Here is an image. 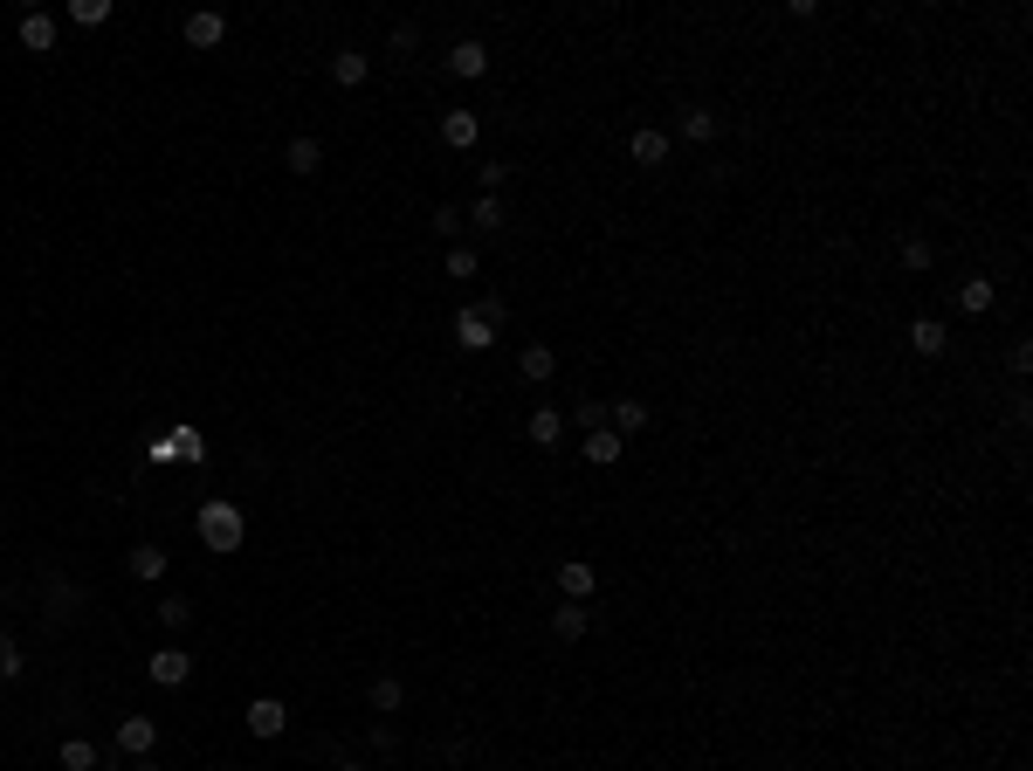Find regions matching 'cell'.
<instances>
[{"instance_id": "6da1fadb", "label": "cell", "mask_w": 1033, "mask_h": 771, "mask_svg": "<svg viewBox=\"0 0 1033 771\" xmlns=\"http://www.w3.org/2000/svg\"><path fill=\"white\" fill-rule=\"evenodd\" d=\"M200 537H207V551H242V537H248V517L235 510V503H221V496H207L200 503Z\"/></svg>"}, {"instance_id": "7a4b0ae2", "label": "cell", "mask_w": 1033, "mask_h": 771, "mask_svg": "<svg viewBox=\"0 0 1033 771\" xmlns=\"http://www.w3.org/2000/svg\"><path fill=\"white\" fill-rule=\"evenodd\" d=\"M145 675H152L159 689H180L186 675H193V654H186V648H159L152 661H145Z\"/></svg>"}, {"instance_id": "3957f363", "label": "cell", "mask_w": 1033, "mask_h": 771, "mask_svg": "<svg viewBox=\"0 0 1033 771\" xmlns=\"http://www.w3.org/2000/svg\"><path fill=\"white\" fill-rule=\"evenodd\" d=\"M558 593H565V599H579V606H586V599L600 593V572H593L586 558H565V565H558Z\"/></svg>"}, {"instance_id": "277c9868", "label": "cell", "mask_w": 1033, "mask_h": 771, "mask_svg": "<svg viewBox=\"0 0 1033 771\" xmlns=\"http://www.w3.org/2000/svg\"><path fill=\"white\" fill-rule=\"evenodd\" d=\"M455 345H462V352H489V345H496V324H489L476 303H469V310L455 317Z\"/></svg>"}, {"instance_id": "5b68a950", "label": "cell", "mask_w": 1033, "mask_h": 771, "mask_svg": "<svg viewBox=\"0 0 1033 771\" xmlns=\"http://www.w3.org/2000/svg\"><path fill=\"white\" fill-rule=\"evenodd\" d=\"M221 35H228V14H214V7L186 14V49H221Z\"/></svg>"}, {"instance_id": "8992f818", "label": "cell", "mask_w": 1033, "mask_h": 771, "mask_svg": "<svg viewBox=\"0 0 1033 771\" xmlns=\"http://www.w3.org/2000/svg\"><path fill=\"white\" fill-rule=\"evenodd\" d=\"M283 723H290V710L276 696H255L248 703V737H283Z\"/></svg>"}, {"instance_id": "52a82bcc", "label": "cell", "mask_w": 1033, "mask_h": 771, "mask_svg": "<svg viewBox=\"0 0 1033 771\" xmlns=\"http://www.w3.org/2000/svg\"><path fill=\"white\" fill-rule=\"evenodd\" d=\"M21 49H28V56H49V49H56V14H42V7L21 14Z\"/></svg>"}, {"instance_id": "ba28073f", "label": "cell", "mask_w": 1033, "mask_h": 771, "mask_svg": "<svg viewBox=\"0 0 1033 771\" xmlns=\"http://www.w3.org/2000/svg\"><path fill=\"white\" fill-rule=\"evenodd\" d=\"M365 76H372V56H365V49H338V56H331V83H338V90H359Z\"/></svg>"}, {"instance_id": "9c48e42d", "label": "cell", "mask_w": 1033, "mask_h": 771, "mask_svg": "<svg viewBox=\"0 0 1033 771\" xmlns=\"http://www.w3.org/2000/svg\"><path fill=\"white\" fill-rule=\"evenodd\" d=\"M152 744H159V723H152V716H124V723H118V751L145 758Z\"/></svg>"}, {"instance_id": "30bf717a", "label": "cell", "mask_w": 1033, "mask_h": 771, "mask_svg": "<svg viewBox=\"0 0 1033 771\" xmlns=\"http://www.w3.org/2000/svg\"><path fill=\"white\" fill-rule=\"evenodd\" d=\"M483 138V124H476V111H441V145H455V152H469Z\"/></svg>"}, {"instance_id": "8fae6325", "label": "cell", "mask_w": 1033, "mask_h": 771, "mask_svg": "<svg viewBox=\"0 0 1033 771\" xmlns=\"http://www.w3.org/2000/svg\"><path fill=\"white\" fill-rule=\"evenodd\" d=\"M620 448H627V441H620V434H613V427H593V434H586V441H579V455H586V462H593V469H613V462H620Z\"/></svg>"}, {"instance_id": "7c38bea8", "label": "cell", "mask_w": 1033, "mask_h": 771, "mask_svg": "<svg viewBox=\"0 0 1033 771\" xmlns=\"http://www.w3.org/2000/svg\"><path fill=\"white\" fill-rule=\"evenodd\" d=\"M448 76H469V83L489 76V49L483 42H455V49H448Z\"/></svg>"}, {"instance_id": "4fadbf2b", "label": "cell", "mask_w": 1033, "mask_h": 771, "mask_svg": "<svg viewBox=\"0 0 1033 771\" xmlns=\"http://www.w3.org/2000/svg\"><path fill=\"white\" fill-rule=\"evenodd\" d=\"M283 166H290L297 179H310L317 166H324V145H317V138H290V145H283Z\"/></svg>"}, {"instance_id": "5bb4252c", "label": "cell", "mask_w": 1033, "mask_h": 771, "mask_svg": "<svg viewBox=\"0 0 1033 771\" xmlns=\"http://www.w3.org/2000/svg\"><path fill=\"white\" fill-rule=\"evenodd\" d=\"M992 297H999V290H992V276H965V283H958V310H965V317H985V310H992Z\"/></svg>"}, {"instance_id": "9a60e30c", "label": "cell", "mask_w": 1033, "mask_h": 771, "mask_svg": "<svg viewBox=\"0 0 1033 771\" xmlns=\"http://www.w3.org/2000/svg\"><path fill=\"white\" fill-rule=\"evenodd\" d=\"M131 579L159 586V579H166V551H159V544H131Z\"/></svg>"}, {"instance_id": "2e32d148", "label": "cell", "mask_w": 1033, "mask_h": 771, "mask_svg": "<svg viewBox=\"0 0 1033 771\" xmlns=\"http://www.w3.org/2000/svg\"><path fill=\"white\" fill-rule=\"evenodd\" d=\"M372 710L400 716V710H407V682H400V675H379V682H372Z\"/></svg>"}, {"instance_id": "e0dca14e", "label": "cell", "mask_w": 1033, "mask_h": 771, "mask_svg": "<svg viewBox=\"0 0 1033 771\" xmlns=\"http://www.w3.org/2000/svg\"><path fill=\"white\" fill-rule=\"evenodd\" d=\"M682 138H689V145H710V138H717V111H703V104H682Z\"/></svg>"}, {"instance_id": "ac0fdd59", "label": "cell", "mask_w": 1033, "mask_h": 771, "mask_svg": "<svg viewBox=\"0 0 1033 771\" xmlns=\"http://www.w3.org/2000/svg\"><path fill=\"white\" fill-rule=\"evenodd\" d=\"M551 634H558V641H579V634H586V606H579V599L551 606Z\"/></svg>"}, {"instance_id": "d6986e66", "label": "cell", "mask_w": 1033, "mask_h": 771, "mask_svg": "<svg viewBox=\"0 0 1033 771\" xmlns=\"http://www.w3.org/2000/svg\"><path fill=\"white\" fill-rule=\"evenodd\" d=\"M910 352H923V358L944 352V324H937V317H916L910 324Z\"/></svg>"}, {"instance_id": "ffe728a7", "label": "cell", "mask_w": 1033, "mask_h": 771, "mask_svg": "<svg viewBox=\"0 0 1033 771\" xmlns=\"http://www.w3.org/2000/svg\"><path fill=\"white\" fill-rule=\"evenodd\" d=\"M634 166H669V138L662 131H634Z\"/></svg>"}, {"instance_id": "44dd1931", "label": "cell", "mask_w": 1033, "mask_h": 771, "mask_svg": "<svg viewBox=\"0 0 1033 771\" xmlns=\"http://www.w3.org/2000/svg\"><path fill=\"white\" fill-rule=\"evenodd\" d=\"M517 372H524V379H551V372H558V352H551V345H524Z\"/></svg>"}, {"instance_id": "7402d4cb", "label": "cell", "mask_w": 1033, "mask_h": 771, "mask_svg": "<svg viewBox=\"0 0 1033 771\" xmlns=\"http://www.w3.org/2000/svg\"><path fill=\"white\" fill-rule=\"evenodd\" d=\"M531 441H538V448H558V441H565V414L538 407V414H531Z\"/></svg>"}, {"instance_id": "603a6c76", "label": "cell", "mask_w": 1033, "mask_h": 771, "mask_svg": "<svg viewBox=\"0 0 1033 771\" xmlns=\"http://www.w3.org/2000/svg\"><path fill=\"white\" fill-rule=\"evenodd\" d=\"M469 228H483V235H496L503 228V207H496V193H483V200H469V214H462Z\"/></svg>"}, {"instance_id": "cb8c5ba5", "label": "cell", "mask_w": 1033, "mask_h": 771, "mask_svg": "<svg viewBox=\"0 0 1033 771\" xmlns=\"http://www.w3.org/2000/svg\"><path fill=\"white\" fill-rule=\"evenodd\" d=\"M56 765H62V771H97V744H83V737H69V744H62V751H56Z\"/></svg>"}, {"instance_id": "d4e9b609", "label": "cell", "mask_w": 1033, "mask_h": 771, "mask_svg": "<svg viewBox=\"0 0 1033 771\" xmlns=\"http://www.w3.org/2000/svg\"><path fill=\"white\" fill-rule=\"evenodd\" d=\"M648 427V400H620L613 407V434H641Z\"/></svg>"}, {"instance_id": "484cf974", "label": "cell", "mask_w": 1033, "mask_h": 771, "mask_svg": "<svg viewBox=\"0 0 1033 771\" xmlns=\"http://www.w3.org/2000/svg\"><path fill=\"white\" fill-rule=\"evenodd\" d=\"M930 262H937V248H930L923 235H910V241H903V269H910V276H923Z\"/></svg>"}, {"instance_id": "4316f807", "label": "cell", "mask_w": 1033, "mask_h": 771, "mask_svg": "<svg viewBox=\"0 0 1033 771\" xmlns=\"http://www.w3.org/2000/svg\"><path fill=\"white\" fill-rule=\"evenodd\" d=\"M186 620H193V606H186V599H159V627H166V634H180Z\"/></svg>"}, {"instance_id": "83f0119b", "label": "cell", "mask_w": 1033, "mask_h": 771, "mask_svg": "<svg viewBox=\"0 0 1033 771\" xmlns=\"http://www.w3.org/2000/svg\"><path fill=\"white\" fill-rule=\"evenodd\" d=\"M69 14H76V21H83V28H104V21H111V0H76V7H69Z\"/></svg>"}, {"instance_id": "f1b7e54d", "label": "cell", "mask_w": 1033, "mask_h": 771, "mask_svg": "<svg viewBox=\"0 0 1033 771\" xmlns=\"http://www.w3.org/2000/svg\"><path fill=\"white\" fill-rule=\"evenodd\" d=\"M462 228H469V221H462V207H448V200H441V214H434V235H441V241H455Z\"/></svg>"}, {"instance_id": "f546056e", "label": "cell", "mask_w": 1033, "mask_h": 771, "mask_svg": "<svg viewBox=\"0 0 1033 771\" xmlns=\"http://www.w3.org/2000/svg\"><path fill=\"white\" fill-rule=\"evenodd\" d=\"M572 420L593 434V427H607V407H600V400H579V407H572Z\"/></svg>"}, {"instance_id": "4dcf8cb0", "label": "cell", "mask_w": 1033, "mask_h": 771, "mask_svg": "<svg viewBox=\"0 0 1033 771\" xmlns=\"http://www.w3.org/2000/svg\"><path fill=\"white\" fill-rule=\"evenodd\" d=\"M448 276H476V248H448Z\"/></svg>"}, {"instance_id": "1f68e13d", "label": "cell", "mask_w": 1033, "mask_h": 771, "mask_svg": "<svg viewBox=\"0 0 1033 771\" xmlns=\"http://www.w3.org/2000/svg\"><path fill=\"white\" fill-rule=\"evenodd\" d=\"M414 42H421V28H414V21H400V28H393V56H407Z\"/></svg>"}, {"instance_id": "d6a6232c", "label": "cell", "mask_w": 1033, "mask_h": 771, "mask_svg": "<svg viewBox=\"0 0 1033 771\" xmlns=\"http://www.w3.org/2000/svg\"><path fill=\"white\" fill-rule=\"evenodd\" d=\"M0 675H7V682L21 675V654H14V641H0Z\"/></svg>"}, {"instance_id": "836d02e7", "label": "cell", "mask_w": 1033, "mask_h": 771, "mask_svg": "<svg viewBox=\"0 0 1033 771\" xmlns=\"http://www.w3.org/2000/svg\"><path fill=\"white\" fill-rule=\"evenodd\" d=\"M338 771H365V765H359V758H345V765H338Z\"/></svg>"}, {"instance_id": "e575fe53", "label": "cell", "mask_w": 1033, "mask_h": 771, "mask_svg": "<svg viewBox=\"0 0 1033 771\" xmlns=\"http://www.w3.org/2000/svg\"><path fill=\"white\" fill-rule=\"evenodd\" d=\"M138 771H159V765H152V758H138Z\"/></svg>"}]
</instances>
